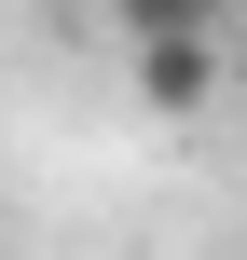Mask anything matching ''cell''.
<instances>
[{
	"label": "cell",
	"mask_w": 247,
	"mask_h": 260,
	"mask_svg": "<svg viewBox=\"0 0 247 260\" xmlns=\"http://www.w3.org/2000/svg\"><path fill=\"white\" fill-rule=\"evenodd\" d=\"M124 69H138V110H151V123H193V110L220 96V27H193V41H124Z\"/></svg>",
	"instance_id": "cell-1"
},
{
	"label": "cell",
	"mask_w": 247,
	"mask_h": 260,
	"mask_svg": "<svg viewBox=\"0 0 247 260\" xmlns=\"http://www.w3.org/2000/svg\"><path fill=\"white\" fill-rule=\"evenodd\" d=\"M110 14V41H193V27H220V0H96Z\"/></svg>",
	"instance_id": "cell-2"
}]
</instances>
